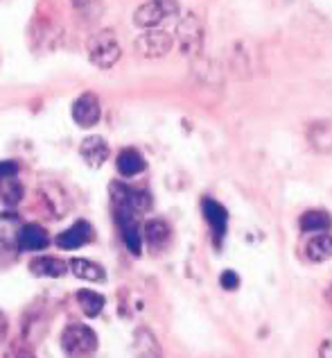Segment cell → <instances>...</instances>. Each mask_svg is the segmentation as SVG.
Returning a JSON list of instances; mask_svg holds the SVG:
<instances>
[{"mask_svg": "<svg viewBox=\"0 0 332 358\" xmlns=\"http://www.w3.org/2000/svg\"><path fill=\"white\" fill-rule=\"evenodd\" d=\"M98 334L89 324L70 322L61 331V352L66 358H95L98 354Z\"/></svg>", "mask_w": 332, "mask_h": 358, "instance_id": "1", "label": "cell"}, {"mask_svg": "<svg viewBox=\"0 0 332 358\" xmlns=\"http://www.w3.org/2000/svg\"><path fill=\"white\" fill-rule=\"evenodd\" d=\"M86 52L89 59L98 66V69H111L120 59V43L116 39V34L111 30H100L91 34V39L86 41Z\"/></svg>", "mask_w": 332, "mask_h": 358, "instance_id": "2", "label": "cell"}, {"mask_svg": "<svg viewBox=\"0 0 332 358\" xmlns=\"http://www.w3.org/2000/svg\"><path fill=\"white\" fill-rule=\"evenodd\" d=\"M179 3L176 0H149V3L140 5L134 12V23L142 30H151V27H158L167 18H172L179 14Z\"/></svg>", "mask_w": 332, "mask_h": 358, "instance_id": "3", "label": "cell"}, {"mask_svg": "<svg viewBox=\"0 0 332 358\" xmlns=\"http://www.w3.org/2000/svg\"><path fill=\"white\" fill-rule=\"evenodd\" d=\"M111 202L113 206H122V209H129L131 213H145L154 206V200H151V195L147 191L131 188L120 182L111 184Z\"/></svg>", "mask_w": 332, "mask_h": 358, "instance_id": "4", "label": "cell"}, {"mask_svg": "<svg viewBox=\"0 0 332 358\" xmlns=\"http://www.w3.org/2000/svg\"><path fill=\"white\" fill-rule=\"evenodd\" d=\"M172 34H167L165 30H158V27H151V30H145L142 34L136 36V52L140 57L147 59H158L165 57V55L172 50Z\"/></svg>", "mask_w": 332, "mask_h": 358, "instance_id": "5", "label": "cell"}, {"mask_svg": "<svg viewBox=\"0 0 332 358\" xmlns=\"http://www.w3.org/2000/svg\"><path fill=\"white\" fill-rule=\"evenodd\" d=\"M113 213H116V222H118L122 243L127 245L131 254L138 257L142 252V229L136 220V213H131L129 209H122V206H113Z\"/></svg>", "mask_w": 332, "mask_h": 358, "instance_id": "6", "label": "cell"}, {"mask_svg": "<svg viewBox=\"0 0 332 358\" xmlns=\"http://www.w3.org/2000/svg\"><path fill=\"white\" fill-rule=\"evenodd\" d=\"M73 120L77 122L82 129H91L100 122L102 116V107H100V98L95 93H82V96L73 102Z\"/></svg>", "mask_w": 332, "mask_h": 358, "instance_id": "7", "label": "cell"}, {"mask_svg": "<svg viewBox=\"0 0 332 358\" xmlns=\"http://www.w3.org/2000/svg\"><path fill=\"white\" fill-rule=\"evenodd\" d=\"M39 195L45 204V209L52 213V218H66L73 209V202L68 193L63 191V186L54 184V182H45L39 188Z\"/></svg>", "mask_w": 332, "mask_h": 358, "instance_id": "8", "label": "cell"}, {"mask_svg": "<svg viewBox=\"0 0 332 358\" xmlns=\"http://www.w3.org/2000/svg\"><path fill=\"white\" fill-rule=\"evenodd\" d=\"M176 32H179V45H181L186 55H197L202 50L204 32H202V21H199V16L186 14L183 21L179 23Z\"/></svg>", "mask_w": 332, "mask_h": 358, "instance_id": "9", "label": "cell"}, {"mask_svg": "<svg viewBox=\"0 0 332 358\" xmlns=\"http://www.w3.org/2000/svg\"><path fill=\"white\" fill-rule=\"evenodd\" d=\"M91 241H95L93 227L86 220H77V222L73 224V227L61 231L54 243L59 245L61 250H80V248H84V245H89Z\"/></svg>", "mask_w": 332, "mask_h": 358, "instance_id": "10", "label": "cell"}, {"mask_svg": "<svg viewBox=\"0 0 332 358\" xmlns=\"http://www.w3.org/2000/svg\"><path fill=\"white\" fill-rule=\"evenodd\" d=\"M202 209H204L206 222L211 224V229H213L215 243L222 245V241L226 236V224H229V211H226L217 200H211V197H206L202 202Z\"/></svg>", "mask_w": 332, "mask_h": 358, "instance_id": "11", "label": "cell"}, {"mask_svg": "<svg viewBox=\"0 0 332 358\" xmlns=\"http://www.w3.org/2000/svg\"><path fill=\"white\" fill-rule=\"evenodd\" d=\"M50 245V234H47L41 224L36 222H27L23 224L21 234H18L16 248L23 252H41Z\"/></svg>", "mask_w": 332, "mask_h": 358, "instance_id": "12", "label": "cell"}, {"mask_svg": "<svg viewBox=\"0 0 332 358\" xmlns=\"http://www.w3.org/2000/svg\"><path fill=\"white\" fill-rule=\"evenodd\" d=\"M142 241L149 245V250L160 252L163 248H167L169 241H172V227L160 218L147 220L145 227H142Z\"/></svg>", "mask_w": 332, "mask_h": 358, "instance_id": "13", "label": "cell"}, {"mask_svg": "<svg viewBox=\"0 0 332 358\" xmlns=\"http://www.w3.org/2000/svg\"><path fill=\"white\" fill-rule=\"evenodd\" d=\"M80 155L91 168H100L109 159V143L102 136H86L80 145Z\"/></svg>", "mask_w": 332, "mask_h": 358, "instance_id": "14", "label": "cell"}, {"mask_svg": "<svg viewBox=\"0 0 332 358\" xmlns=\"http://www.w3.org/2000/svg\"><path fill=\"white\" fill-rule=\"evenodd\" d=\"M308 143L315 152L328 155L332 152V122L330 120H315L308 127Z\"/></svg>", "mask_w": 332, "mask_h": 358, "instance_id": "15", "label": "cell"}, {"mask_svg": "<svg viewBox=\"0 0 332 358\" xmlns=\"http://www.w3.org/2000/svg\"><path fill=\"white\" fill-rule=\"evenodd\" d=\"M23 218L16 211H3L0 213V248L9 250L16 248L18 234L23 229Z\"/></svg>", "mask_w": 332, "mask_h": 358, "instance_id": "16", "label": "cell"}, {"mask_svg": "<svg viewBox=\"0 0 332 358\" xmlns=\"http://www.w3.org/2000/svg\"><path fill=\"white\" fill-rule=\"evenodd\" d=\"M134 356L136 358H163L160 345L156 341V336L151 334V329L140 327L134 334Z\"/></svg>", "mask_w": 332, "mask_h": 358, "instance_id": "17", "label": "cell"}, {"mask_svg": "<svg viewBox=\"0 0 332 358\" xmlns=\"http://www.w3.org/2000/svg\"><path fill=\"white\" fill-rule=\"evenodd\" d=\"M30 270L34 277H47V279H61L68 272V263L54 257H36L30 261Z\"/></svg>", "mask_w": 332, "mask_h": 358, "instance_id": "18", "label": "cell"}, {"mask_svg": "<svg viewBox=\"0 0 332 358\" xmlns=\"http://www.w3.org/2000/svg\"><path fill=\"white\" fill-rule=\"evenodd\" d=\"M68 270L75 277H80L84 281H91V284H100V281H107V270H104L100 263H95L91 259H70L68 261Z\"/></svg>", "mask_w": 332, "mask_h": 358, "instance_id": "19", "label": "cell"}, {"mask_svg": "<svg viewBox=\"0 0 332 358\" xmlns=\"http://www.w3.org/2000/svg\"><path fill=\"white\" fill-rule=\"evenodd\" d=\"M305 257L312 263H324L332 259V234L321 231L317 236H312L305 245Z\"/></svg>", "mask_w": 332, "mask_h": 358, "instance_id": "20", "label": "cell"}, {"mask_svg": "<svg viewBox=\"0 0 332 358\" xmlns=\"http://www.w3.org/2000/svg\"><path fill=\"white\" fill-rule=\"evenodd\" d=\"M116 168L122 177H136L145 171L147 164H145V159H142V155L138 152V150L129 148V150H122V152L118 155Z\"/></svg>", "mask_w": 332, "mask_h": 358, "instance_id": "21", "label": "cell"}, {"mask_svg": "<svg viewBox=\"0 0 332 358\" xmlns=\"http://www.w3.org/2000/svg\"><path fill=\"white\" fill-rule=\"evenodd\" d=\"M23 195H25V188L21 184L18 175L12 177H0V202L5 206H16L23 202Z\"/></svg>", "mask_w": 332, "mask_h": 358, "instance_id": "22", "label": "cell"}, {"mask_svg": "<svg viewBox=\"0 0 332 358\" xmlns=\"http://www.w3.org/2000/svg\"><path fill=\"white\" fill-rule=\"evenodd\" d=\"M75 299H77V306L82 308V313L86 317H98L102 313L104 304H107L104 295H100L98 290H91V288L80 290V293L75 295Z\"/></svg>", "mask_w": 332, "mask_h": 358, "instance_id": "23", "label": "cell"}, {"mask_svg": "<svg viewBox=\"0 0 332 358\" xmlns=\"http://www.w3.org/2000/svg\"><path fill=\"white\" fill-rule=\"evenodd\" d=\"M301 229L308 234H321L332 227V218L328 211H305L301 215Z\"/></svg>", "mask_w": 332, "mask_h": 358, "instance_id": "24", "label": "cell"}, {"mask_svg": "<svg viewBox=\"0 0 332 358\" xmlns=\"http://www.w3.org/2000/svg\"><path fill=\"white\" fill-rule=\"evenodd\" d=\"M70 5L86 18V21H95L102 14V0H70Z\"/></svg>", "mask_w": 332, "mask_h": 358, "instance_id": "25", "label": "cell"}, {"mask_svg": "<svg viewBox=\"0 0 332 358\" xmlns=\"http://www.w3.org/2000/svg\"><path fill=\"white\" fill-rule=\"evenodd\" d=\"M220 284L224 290H237V286H240V277L235 275V270H224L220 277Z\"/></svg>", "mask_w": 332, "mask_h": 358, "instance_id": "26", "label": "cell"}, {"mask_svg": "<svg viewBox=\"0 0 332 358\" xmlns=\"http://www.w3.org/2000/svg\"><path fill=\"white\" fill-rule=\"evenodd\" d=\"M18 175V164L16 162H0V177H12Z\"/></svg>", "mask_w": 332, "mask_h": 358, "instance_id": "27", "label": "cell"}, {"mask_svg": "<svg viewBox=\"0 0 332 358\" xmlns=\"http://www.w3.org/2000/svg\"><path fill=\"white\" fill-rule=\"evenodd\" d=\"M319 358H332V338L330 341H324L319 347Z\"/></svg>", "mask_w": 332, "mask_h": 358, "instance_id": "28", "label": "cell"}, {"mask_svg": "<svg viewBox=\"0 0 332 358\" xmlns=\"http://www.w3.org/2000/svg\"><path fill=\"white\" fill-rule=\"evenodd\" d=\"M7 331H9V322H7V315L0 310V343H5L7 338Z\"/></svg>", "mask_w": 332, "mask_h": 358, "instance_id": "29", "label": "cell"}, {"mask_svg": "<svg viewBox=\"0 0 332 358\" xmlns=\"http://www.w3.org/2000/svg\"><path fill=\"white\" fill-rule=\"evenodd\" d=\"M326 297H328V301H330V304H332V286L328 288V293H326Z\"/></svg>", "mask_w": 332, "mask_h": 358, "instance_id": "30", "label": "cell"}, {"mask_svg": "<svg viewBox=\"0 0 332 358\" xmlns=\"http://www.w3.org/2000/svg\"><path fill=\"white\" fill-rule=\"evenodd\" d=\"M16 358H34V356H32V354H25V352H23V354H18Z\"/></svg>", "mask_w": 332, "mask_h": 358, "instance_id": "31", "label": "cell"}]
</instances>
